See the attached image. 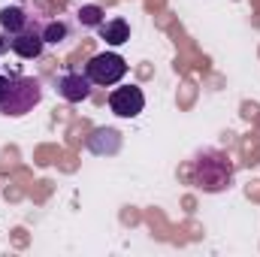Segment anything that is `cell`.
I'll return each mask as SVG.
<instances>
[{"mask_svg":"<svg viewBox=\"0 0 260 257\" xmlns=\"http://www.w3.org/2000/svg\"><path fill=\"white\" fill-rule=\"evenodd\" d=\"M40 34H43V40H46V43L58 46V43H64V40H67L70 27H67L64 21H46V24L40 27Z\"/></svg>","mask_w":260,"mask_h":257,"instance_id":"cell-10","label":"cell"},{"mask_svg":"<svg viewBox=\"0 0 260 257\" xmlns=\"http://www.w3.org/2000/svg\"><path fill=\"white\" fill-rule=\"evenodd\" d=\"M109 109H112L118 118H136V115L145 109V94H142V88H136V85L115 88V91L109 94Z\"/></svg>","mask_w":260,"mask_h":257,"instance_id":"cell-4","label":"cell"},{"mask_svg":"<svg viewBox=\"0 0 260 257\" xmlns=\"http://www.w3.org/2000/svg\"><path fill=\"white\" fill-rule=\"evenodd\" d=\"M79 21H82V27H97V24H103V9L97 3H88L79 9Z\"/></svg>","mask_w":260,"mask_h":257,"instance_id":"cell-11","label":"cell"},{"mask_svg":"<svg viewBox=\"0 0 260 257\" xmlns=\"http://www.w3.org/2000/svg\"><path fill=\"white\" fill-rule=\"evenodd\" d=\"M97 30H100V40L109 46H124L130 40V24L124 18H109V21L97 24Z\"/></svg>","mask_w":260,"mask_h":257,"instance_id":"cell-9","label":"cell"},{"mask_svg":"<svg viewBox=\"0 0 260 257\" xmlns=\"http://www.w3.org/2000/svg\"><path fill=\"white\" fill-rule=\"evenodd\" d=\"M3 52H9V37L0 30V55H3Z\"/></svg>","mask_w":260,"mask_h":257,"instance_id":"cell-13","label":"cell"},{"mask_svg":"<svg viewBox=\"0 0 260 257\" xmlns=\"http://www.w3.org/2000/svg\"><path fill=\"white\" fill-rule=\"evenodd\" d=\"M58 94L67 103H82L91 97V79L85 73H64L58 76Z\"/></svg>","mask_w":260,"mask_h":257,"instance_id":"cell-5","label":"cell"},{"mask_svg":"<svg viewBox=\"0 0 260 257\" xmlns=\"http://www.w3.org/2000/svg\"><path fill=\"white\" fill-rule=\"evenodd\" d=\"M43 46H46V40H43L40 27H30V30H24V34H18V37H9V49H12L18 58H24V61L40 58V55H43Z\"/></svg>","mask_w":260,"mask_h":257,"instance_id":"cell-6","label":"cell"},{"mask_svg":"<svg viewBox=\"0 0 260 257\" xmlns=\"http://www.w3.org/2000/svg\"><path fill=\"white\" fill-rule=\"evenodd\" d=\"M40 100H43V85H40V79H34V76H12L9 97L0 103V112L9 115V118H21V115H27Z\"/></svg>","mask_w":260,"mask_h":257,"instance_id":"cell-2","label":"cell"},{"mask_svg":"<svg viewBox=\"0 0 260 257\" xmlns=\"http://www.w3.org/2000/svg\"><path fill=\"white\" fill-rule=\"evenodd\" d=\"M191 179H194L197 188H203V191L221 194L233 185V164H230V157L221 154V151H203L194 160Z\"/></svg>","mask_w":260,"mask_h":257,"instance_id":"cell-1","label":"cell"},{"mask_svg":"<svg viewBox=\"0 0 260 257\" xmlns=\"http://www.w3.org/2000/svg\"><path fill=\"white\" fill-rule=\"evenodd\" d=\"M85 145H88V151L91 154H118L121 151V133L115 127H97L88 139H85Z\"/></svg>","mask_w":260,"mask_h":257,"instance_id":"cell-8","label":"cell"},{"mask_svg":"<svg viewBox=\"0 0 260 257\" xmlns=\"http://www.w3.org/2000/svg\"><path fill=\"white\" fill-rule=\"evenodd\" d=\"M85 76L91 79V85H118L124 76H127V61L115 52H103V55H94L88 64H85Z\"/></svg>","mask_w":260,"mask_h":257,"instance_id":"cell-3","label":"cell"},{"mask_svg":"<svg viewBox=\"0 0 260 257\" xmlns=\"http://www.w3.org/2000/svg\"><path fill=\"white\" fill-rule=\"evenodd\" d=\"M9 85H12V76H0V103L9 97Z\"/></svg>","mask_w":260,"mask_h":257,"instance_id":"cell-12","label":"cell"},{"mask_svg":"<svg viewBox=\"0 0 260 257\" xmlns=\"http://www.w3.org/2000/svg\"><path fill=\"white\" fill-rule=\"evenodd\" d=\"M30 27H37V21H34V15H27L21 6H3V9H0V30H3L6 37H18V34H24V30H30Z\"/></svg>","mask_w":260,"mask_h":257,"instance_id":"cell-7","label":"cell"}]
</instances>
